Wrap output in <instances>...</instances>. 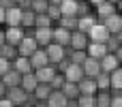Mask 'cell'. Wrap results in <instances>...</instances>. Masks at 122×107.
I'll return each instance as SVG.
<instances>
[{
    "instance_id": "1",
    "label": "cell",
    "mask_w": 122,
    "mask_h": 107,
    "mask_svg": "<svg viewBox=\"0 0 122 107\" xmlns=\"http://www.w3.org/2000/svg\"><path fill=\"white\" fill-rule=\"evenodd\" d=\"M43 51H45V56H47V62H49V64H54V66L66 58V47L56 45V43H49L47 47H43Z\"/></svg>"
},
{
    "instance_id": "2",
    "label": "cell",
    "mask_w": 122,
    "mask_h": 107,
    "mask_svg": "<svg viewBox=\"0 0 122 107\" xmlns=\"http://www.w3.org/2000/svg\"><path fill=\"white\" fill-rule=\"evenodd\" d=\"M24 36H26V30L21 26H6L4 28V43H9L13 47H17Z\"/></svg>"
},
{
    "instance_id": "3",
    "label": "cell",
    "mask_w": 122,
    "mask_h": 107,
    "mask_svg": "<svg viewBox=\"0 0 122 107\" xmlns=\"http://www.w3.org/2000/svg\"><path fill=\"white\" fill-rule=\"evenodd\" d=\"M26 34H30V36L34 39V43H36L41 49L51 43V28H32V30L26 32Z\"/></svg>"
},
{
    "instance_id": "4",
    "label": "cell",
    "mask_w": 122,
    "mask_h": 107,
    "mask_svg": "<svg viewBox=\"0 0 122 107\" xmlns=\"http://www.w3.org/2000/svg\"><path fill=\"white\" fill-rule=\"evenodd\" d=\"M11 103L15 107L24 105V103H30V94L26 92V90H21L19 86H15V88H6V94H4Z\"/></svg>"
},
{
    "instance_id": "5",
    "label": "cell",
    "mask_w": 122,
    "mask_h": 107,
    "mask_svg": "<svg viewBox=\"0 0 122 107\" xmlns=\"http://www.w3.org/2000/svg\"><path fill=\"white\" fill-rule=\"evenodd\" d=\"M109 36H112V34L107 32V28H105L101 21H97V24L90 28V32H88V39H90L92 43H105Z\"/></svg>"
},
{
    "instance_id": "6",
    "label": "cell",
    "mask_w": 122,
    "mask_h": 107,
    "mask_svg": "<svg viewBox=\"0 0 122 107\" xmlns=\"http://www.w3.org/2000/svg\"><path fill=\"white\" fill-rule=\"evenodd\" d=\"M69 39H71V30H66L62 26L51 28V43L62 45V47H69Z\"/></svg>"
},
{
    "instance_id": "7",
    "label": "cell",
    "mask_w": 122,
    "mask_h": 107,
    "mask_svg": "<svg viewBox=\"0 0 122 107\" xmlns=\"http://www.w3.org/2000/svg\"><path fill=\"white\" fill-rule=\"evenodd\" d=\"M88 43H90L88 34L79 32V30H73L71 32V39H69V49H86Z\"/></svg>"
},
{
    "instance_id": "8",
    "label": "cell",
    "mask_w": 122,
    "mask_h": 107,
    "mask_svg": "<svg viewBox=\"0 0 122 107\" xmlns=\"http://www.w3.org/2000/svg\"><path fill=\"white\" fill-rule=\"evenodd\" d=\"M36 49H39V45L34 43V39H32L30 34H26V36L19 41V45H17V56H26V58H28V56L34 54Z\"/></svg>"
},
{
    "instance_id": "9",
    "label": "cell",
    "mask_w": 122,
    "mask_h": 107,
    "mask_svg": "<svg viewBox=\"0 0 122 107\" xmlns=\"http://www.w3.org/2000/svg\"><path fill=\"white\" fill-rule=\"evenodd\" d=\"M99 64H101V71H103V73H112V71L120 69V58L109 51V54H105V56L99 60Z\"/></svg>"
},
{
    "instance_id": "10",
    "label": "cell",
    "mask_w": 122,
    "mask_h": 107,
    "mask_svg": "<svg viewBox=\"0 0 122 107\" xmlns=\"http://www.w3.org/2000/svg\"><path fill=\"white\" fill-rule=\"evenodd\" d=\"M62 75H64V82H73V84H77V82L84 77L81 64H73V62H69V64H66V69L62 71Z\"/></svg>"
},
{
    "instance_id": "11",
    "label": "cell",
    "mask_w": 122,
    "mask_h": 107,
    "mask_svg": "<svg viewBox=\"0 0 122 107\" xmlns=\"http://www.w3.org/2000/svg\"><path fill=\"white\" fill-rule=\"evenodd\" d=\"M32 73H34V77H36L39 84H49L51 77L58 73V69H56L54 64H47V66H41V69H36V71H32Z\"/></svg>"
},
{
    "instance_id": "12",
    "label": "cell",
    "mask_w": 122,
    "mask_h": 107,
    "mask_svg": "<svg viewBox=\"0 0 122 107\" xmlns=\"http://www.w3.org/2000/svg\"><path fill=\"white\" fill-rule=\"evenodd\" d=\"M114 13H118V6L112 4V2H103V4H99V6H94V17H97V21H103V19H107L109 15H114Z\"/></svg>"
},
{
    "instance_id": "13",
    "label": "cell",
    "mask_w": 122,
    "mask_h": 107,
    "mask_svg": "<svg viewBox=\"0 0 122 107\" xmlns=\"http://www.w3.org/2000/svg\"><path fill=\"white\" fill-rule=\"evenodd\" d=\"M101 24L107 28V32H109V34H120V30H122V17H120V13L109 15V17H107V19H103Z\"/></svg>"
},
{
    "instance_id": "14",
    "label": "cell",
    "mask_w": 122,
    "mask_h": 107,
    "mask_svg": "<svg viewBox=\"0 0 122 107\" xmlns=\"http://www.w3.org/2000/svg\"><path fill=\"white\" fill-rule=\"evenodd\" d=\"M11 69L17 71L19 75H26V73H32V66H30V60L26 56H15L11 60Z\"/></svg>"
},
{
    "instance_id": "15",
    "label": "cell",
    "mask_w": 122,
    "mask_h": 107,
    "mask_svg": "<svg viewBox=\"0 0 122 107\" xmlns=\"http://www.w3.org/2000/svg\"><path fill=\"white\" fill-rule=\"evenodd\" d=\"M19 21H21V9L17 4L4 9V26H19Z\"/></svg>"
},
{
    "instance_id": "16",
    "label": "cell",
    "mask_w": 122,
    "mask_h": 107,
    "mask_svg": "<svg viewBox=\"0 0 122 107\" xmlns=\"http://www.w3.org/2000/svg\"><path fill=\"white\" fill-rule=\"evenodd\" d=\"M86 54H88V58H94V60H101L105 54H109L107 51V45L105 43H88V47H86Z\"/></svg>"
},
{
    "instance_id": "17",
    "label": "cell",
    "mask_w": 122,
    "mask_h": 107,
    "mask_svg": "<svg viewBox=\"0 0 122 107\" xmlns=\"http://www.w3.org/2000/svg\"><path fill=\"white\" fill-rule=\"evenodd\" d=\"M81 71H84V77H97L101 73V64L94 58H86L81 62Z\"/></svg>"
},
{
    "instance_id": "18",
    "label": "cell",
    "mask_w": 122,
    "mask_h": 107,
    "mask_svg": "<svg viewBox=\"0 0 122 107\" xmlns=\"http://www.w3.org/2000/svg\"><path fill=\"white\" fill-rule=\"evenodd\" d=\"M28 60H30V66H32V71H36V69H41V66H47L49 62H47V56H45V51L39 47L34 54H30L28 56Z\"/></svg>"
},
{
    "instance_id": "19",
    "label": "cell",
    "mask_w": 122,
    "mask_h": 107,
    "mask_svg": "<svg viewBox=\"0 0 122 107\" xmlns=\"http://www.w3.org/2000/svg\"><path fill=\"white\" fill-rule=\"evenodd\" d=\"M77 90H79V94H97L94 77H81L77 82Z\"/></svg>"
},
{
    "instance_id": "20",
    "label": "cell",
    "mask_w": 122,
    "mask_h": 107,
    "mask_svg": "<svg viewBox=\"0 0 122 107\" xmlns=\"http://www.w3.org/2000/svg\"><path fill=\"white\" fill-rule=\"evenodd\" d=\"M45 103H47V107H66L69 99H66V97H64L60 90H51Z\"/></svg>"
},
{
    "instance_id": "21",
    "label": "cell",
    "mask_w": 122,
    "mask_h": 107,
    "mask_svg": "<svg viewBox=\"0 0 122 107\" xmlns=\"http://www.w3.org/2000/svg\"><path fill=\"white\" fill-rule=\"evenodd\" d=\"M0 82L6 86V88H15V86H19V82H21V75L17 73V71H13V69H9L2 77H0Z\"/></svg>"
},
{
    "instance_id": "22",
    "label": "cell",
    "mask_w": 122,
    "mask_h": 107,
    "mask_svg": "<svg viewBox=\"0 0 122 107\" xmlns=\"http://www.w3.org/2000/svg\"><path fill=\"white\" fill-rule=\"evenodd\" d=\"M97 24V17H94V13H90V15H86V17H77V30L79 32H84V34H88L90 32V28Z\"/></svg>"
},
{
    "instance_id": "23",
    "label": "cell",
    "mask_w": 122,
    "mask_h": 107,
    "mask_svg": "<svg viewBox=\"0 0 122 107\" xmlns=\"http://www.w3.org/2000/svg\"><path fill=\"white\" fill-rule=\"evenodd\" d=\"M36 77H34V73H26V75H21V82H19V88L21 90H26L28 94H32V90L36 88Z\"/></svg>"
},
{
    "instance_id": "24",
    "label": "cell",
    "mask_w": 122,
    "mask_h": 107,
    "mask_svg": "<svg viewBox=\"0 0 122 107\" xmlns=\"http://www.w3.org/2000/svg\"><path fill=\"white\" fill-rule=\"evenodd\" d=\"M58 6H60L62 17H77V2H75V0H64V2H60Z\"/></svg>"
},
{
    "instance_id": "25",
    "label": "cell",
    "mask_w": 122,
    "mask_h": 107,
    "mask_svg": "<svg viewBox=\"0 0 122 107\" xmlns=\"http://www.w3.org/2000/svg\"><path fill=\"white\" fill-rule=\"evenodd\" d=\"M60 92H62L66 99H77V97H79L77 84H73V82H64V84H62V88H60Z\"/></svg>"
},
{
    "instance_id": "26",
    "label": "cell",
    "mask_w": 122,
    "mask_h": 107,
    "mask_svg": "<svg viewBox=\"0 0 122 107\" xmlns=\"http://www.w3.org/2000/svg\"><path fill=\"white\" fill-rule=\"evenodd\" d=\"M109 90H122V71L120 69L109 73Z\"/></svg>"
},
{
    "instance_id": "27",
    "label": "cell",
    "mask_w": 122,
    "mask_h": 107,
    "mask_svg": "<svg viewBox=\"0 0 122 107\" xmlns=\"http://www.w3.org/2000/svg\"><path fill=\"white\" fill-rule=\"evenodd\" d=\"M15 56H17V47H13V45H9V43H2V45H0V58L13 60Z\"/></svg>"
},
{
    "instance_id": "28",
    "label": "cell",
    "mask_w": 122,
    "mask_h": 107,
    "mask_svg": "<svg viewBox=\"0 0 122 107\" xmlns=\"http://www.w3.org/2000/svg\"><path fill=\"white\" fill-rule=\"evenodd\" d=\"M34 28H54V21L45 13H39V15H34Z\"/></svg>"
},
{
    "instance_id": "29",
    "label": "cell",
    "mask_w": 122,
    "mask_h": 107,
    "mask_svg": "<svg viewBox=\"0 0 122 107\" xmlns=\"http://www.w3.org/2000/svg\"><path fill=\"white\" fill-rule=\"evenodd\" d=\"M94 84H97V90H109V73H99L94 77Z\"/></svg>"
},
{
    "instance_id": "30",
    "label": "cell",
    "mask_w": 122,
    "mask_h": 107,
    "mask_svg": "<svg viewBox=\"0 0 122 107\" xmlns=\"http://www.w3.org/2000/svg\"><path fill=\"white\" fill-rule=\"evenodd\" d=\"M45 15H47L51 21H60V17H62V13H60V6H58V4H47Z\"/></svg>"
},
{
    "instance_id": "31",
    "label": "cell",
    "mask_w": 122,
    "mask_h": 107,
    "mask_svg": "<svg viewBox=\"0 0 122 107\" xmlns=\"http://www.w3.org/2000/svg\"><path fill=\"white\" fill-rule=\"evenodd\" d=\"M47 4H49L47 0H30V11L36 13V15L39 13H45L47 11Z\"/></svg>"
},
{
    "instance_id": "32",
    "label": "cell",
    "mask_w": 122,
    "mask_h": 107,
    "mask_svg": "<svg viewBox=\"0 0 122 107\" xmlns=\"http://www.w3.org/2000/svg\"><path fill=\"white\" fill-rule=\"evenodd\" d=\"M75 101H77V107H97L94 105V94H79Z\"/></svg>"
},
{
    "instance_id": "33",
    "label": "cell",
    "mask_w": 122,
    "mask_h": 107,
    "mask_svg": "<svg viewBox=\"0 0 122 107\" xmlns=\"http://www.w3.org/2000/svg\"><path fill=\"white\" fill-rule=\"evenodd\" d=\"M58 26H62V28H66V30H77V17H60V21H58Z\"/></svg>"
},
{
    "instance_id": "34",
    "label": "cell",
    "mask_w": 122,
    "mask_h": 107,
    "mask_svg": "<svg viewBox=\"0 0 122 107\" xmlns=\"http://www.w3.org/2000/svg\"><path fill=\"white\" fill-rule=\"evenodd\" d=\"M62 84H64V75H62V73H56V75L51 77V82H49V88H51V90H60Z\"/></svg>"
},
{
    "instance_id": "35",
    "label": "cell",
    "mask_w": 122,
    "mask_h": 107,
    "mask_svg": "<svg viewBox=\"0 0 122 107\" xmlns=\"http://www.w3.org/2000/svg\"><path fill=\"white\" fill-rule=\"evenodd\" d=\"M9 69H11V60H4V58H0V77H2V75H4Z\"/></svg>"
},
{
    "instance_id": "36",
    "label": "cell",
    "mask_w": 122,
    "mask_h": 107,
    "mask_svg": "<svg viewBox=\"0 0 122 107\" xmlns=\"http://www.w3.org/2000/svg\"><path fill=\"white\" fill-rule=\"evenodd\" d=\"M0 107H15V105H13L6 97H2V99H0Z\"/></svg>"
},
{
    "instance_id": "37",
    "label": "cell",
    "mask_w": 122,
    "mask_h": 107,
    "mask_svg": "<svg viewBox=\"0 0 122 107\" xmlns=\"http://www.w3.org/2000/svg\"><path fill=\"white\" fill-rule=\"evenodd\" d=\"M90 2V6L94 9V6H99V4H103V2H107V0H88Z\"/></svg>"
},
{
    "instance_id": "38",
    "label": "cell",
    "mask_w": 122,
    "mask_h": 107,
    "mask_svg": "<svg viewBox=\"0 0 122 107\" xmlns=\"http://www.w3.org/2000/svg\"><path fill=\"white\" fill-rule=\"evenodd\" d=\"M32 107H47L45 101H32Z\"/></svg>"
},
{
    "instance_id": "39",
    "label": "cell",
    "mask_w": 122,
    "mask_h": 107,
    "mask_svg": "<svg viewBox=\"0 0 122 107\" xmlns=\"http://www.w3.org/2000/svg\"><path fill=\"white\" fill-rule=\"evenodd\" d=\"M4 94H6V86H4V84H2V82H0V99H2V97H4Z\"/></svg>"
},
{
    "instance_id": "40",
    "label": "cell",
    "mask_w": 122,
    "mask_h": 107,
    "mask_svg": "<svg viewBox=\"0 0 122 107\" xmlns=\"http://www.w3.org/2000/svg\"><path fill=\"white\" fill-rule=\"evenodd\" d=\"M2 24H4V9L0 6V26H2Z\"/></svg>"
},
{
    "instance_id": "41",
    "label": "cell",
    "mask_w": 122,
    "mask_h": 107,
    "mask_svg": "<svg viewBox=\"0 0 122 107\" xmlns=\"http://www.w3.org/2000/svg\"><path fill=\"white\" fill-rule=\"evenodd\" d=\"M4 43V28H0V45Z\"/></svg>"
},
{
    "instance_id": "42",
    "label": "cell",
    "mask_w": 122,
    "mask_h": 107,
    "mask_svg": "<svg viewBox=\"0 0 122 107\" xmlns=\"http://www.w3.org/2000/svg\"><path fill=\"white\" fill-rule=\"evenodd\" d=\"M49 4H60V2H64V0H47Z\"/></svg>"
},
{
    "instance_id": "43",
    "label": "cell",
    "mask_w": 122,
    "mask_h": 107,
    "mask_svg": "<svg viewBox=\"0 0 122 107\" xmlns=\"http://www.w3.org/2000/svg\"><path fill=\"white\" fill-rule=\"evenodd\" d=\"M107 2H112V4H116V6L120 4V0H107Z\"/></svg>"
},
{
    "instance_id": "44",
    "label": "cell",
    "mask_w": 122,
    "mask_h": 107,
    "mask_svg": "<svg viewBox=\"0 0 122 107\" xmlns=\"http://www.w3.org/2000/svg\"><path fill=\"white\" fill-rule=\"evenodd\" d=\"M19 107H32V103H24V105H19Z\"/></svg>"
},
{
    "instance_id": "45",
    "label": "cell",
    "mask_w": 122,
    "mask_h": 107,
    "mask_svg": "<svg viewBox=\"0 0 122 107\" xmlns=\"http://www.w3.org/2000/svg\"><path fill=\"white\" fill-rule=\"evenodd\" d=\"M13 2H15V4H21V2H24V0H13Z\"/></svg>"
}]
</instances>
